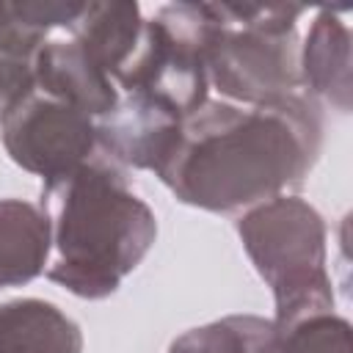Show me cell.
Segmentation results:
<instances>
[{"label": "cell", "mask_w": 353, "mask_h": 353, "mask_svg": "<svg viewBox=\"0 0 353 353\" xmlns=\"http://www.w3.org/2000/svg\"><path fill=\"white\" fill-rule=\"evenodd\" d=\"M77 325L44 301L0 306V353H80Z\"/></svg>", "instance_id": "9c48e42d"}, {"label": "cell", "mask_w": 353, "mask_h": 353, "mask_svg": "<svg viewBox=\"0 0 353 353\" xmlns=\"http://www.w3.org/2000/svg\"><path fill=\"white\" fill-rule=\"evenodd\" d=\"M44 204L61 254L50 279L83 298L110 295L154 240L152 210L105 154L44 182Z\"/></svg>", "instance_id": "7a4b0ae2"}, {"label": "cell", "mask_w": 353, "mask_h": 353, "mask_svg": "<svg viewBox=\"0 0 353 353\" xmlns=\"http://www.w3.org/2000/svg\"><path fill=\"white\" fill-rule=\"evenodd\" d=\"M207 77L243 102H276L295 85V22L301 6L204 3Z\"/></svg>", "instance_id": "3957f363"}, {"label": "cell", "mask_w": 353, "mask_h": 353, "mask_svg": "<svg viewBox=\"0 0 353 353\" xmlns=\"http://www.w3.org/2000/svg\"><path fill=\"white\" fill-rule=\"evenodd\" d=\"M50 251V218L36 204L0 201V287L30 281Z\"/></svg>", "instance_id": "30bf717a"}, {"label": "cell", "mask_w": 353, "mask_h": 353, "mask_svg": "<svg viewBox=\"0 0 353 353\" xmlns=\"http://www.w3.org/2000/svg\"><path fill=\"white\" fill-rule=\"evenodd\" d=\"M141 25L143 19L135 3H83L66 30L113 77L135 50Z\"/></svg>", "instance_id": "ba28073f"}, {"label": "cell", "mask_w": 353, "mask_h": 353, "mask_svg": "<svg viewBox=\"0 0 353 353\" xmlns=\"http://www.w3.org/2000/svg\"><path fill=\"white\" fill-rule=\"evenodd\" d=\"M30 85L83 113L105 116L119 102L113 77L72 36L44 39L30 63Z\"/></svg>", "instance_id": "52a82bcc"}, {"label": "cell", "mask_w": 353, "mask_h": 353, "mask_svg": "<svg viewBox=\"0 0 353 353\" xmlns=\"http://www.w3.org/2000/svg\"><path fill=\"white\" fill-rule=\"evenodd\" d=\"M268 331L256 317H229L185 334L174 342L171 353H259Z\"/></svg>", "instance_id": "8fae6325"}, {"label": "cell", "mask_w": 353, "mask_h": 353, "mask_svg": "<svg viewBox=\"0 0 353 353\" xmlns=\"http://www.w3.org/2000/svg\"><path fill=\"white\" fill-rule=\"evenodd\" d=\"M0 119L11 160L41 174L44 182L61 179L99 154L94 119L33 85Z\"/></svg>", "instance_id": "8992f818"}, {"label": "cell", "mask_w": 353, "mask_h": 353, "mask_svg": "<svg viewBox=\"0 0 353 353\" xmlns=\"http://www.w3.org/2000/svg\"><path fill=\"white\" fill-rule=\"evenodd\" d=\"M248 254L279 298V325L309 301L312 270L320 273V223L298 201H273L240 223Z\"/></svg>", "instance_id": "5b68a950"}, {"label": "cell", "mask_w": 353, "mask_h": 353, "mask_svg": "<svg viewBox=\"0 0 353 353\" xmlns=\"http://www.w3.org/2000/svg\"><path fill=\"white\" fill-rule=\"evenodd\" d=\"M207 11L204 3H174L143 19L141 36L113 80L127 94H141L179 119L207 97Z\"/></svg>", "instance_id": "277c9868"}, {"label": "cell", "mask_w": 353, "mask_h": 353, "mask_svg": "<svg viewBox=\"0 0 353 353\" xmlns=\"http://www.w3.org/2000/svg\"><path fill=\"white\" fill-rule=\"evenodd\" d=\"M314 146L317 121L292 97L251 110L204 102L182 121L157 174L182 201L226 212L295 182Z\"/></svg>", "instance_id": "6da1fadb"}]
</instances>
